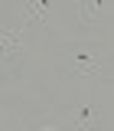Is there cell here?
<instances>
[{
    "instance_id": "obj_1",
    "label": "cell",
    "mask_w": 114,
    "mask_h": 131,
    "mask_svg": "<svg viewBox=\"0 0 114 131\" xmlns=\"http://www.w3.org/2000/svg\"><path fill=\"white\" fill-rule=\"evenodd\" d=\"M72 72L78 79H98V75H104V59L95 56V52H75L72 56Z\"/></svg>"
},
{
    "instance_id": "obj_2",
    "label": "cell",
    "mask_w": 114,
    "mask_h": 131,
    "mask_svg": "<svg viewBox=\"0 0 114 131\" xmlns=\"http://www.w3.org/2000/svg\"><path fill=\"white\" fill-rule=\"evenodd\" d=\"M72 131H98L101 125V115H98L95 105H78V108H72Z\"/></svg>"
},
{
    "instance_id": "obj_3",
    "label": "cell",
    "mask_w": 114,
    "mask_h": 131,
    "mask_svg": "<svg viewBox=\"0 0 114 131\" xmlns=\"http://www.w3.org/2000/svg\"><path fill=\"white\" fill-rule=\"evenodd\" d=\"M20 49H23V26H13V30H0V62L13 59Z\"/></svg>"
},
{
    "instance_id": "obj_4",
    "label": "cell",
    "mask_w": 114,
    "mask_h": 131,
    "mask_svg": "<svg viewBox=\"0 0 114 131\" xmlns=\"http://www.w3.org/2000/svg\"><path fill=\"white\" fill-rule=\"evenodd\" d=\"M104 10H111V0H78V20L81 23H98Z\"/></svg>"
},
{
    "instance_id": "obj_5",
    "label": "cell",
    "mask_w": 114,
    "mask_h": 131,
    "mask_svg": "<svg viewBox=\"0 0 114 131\" xmlns=\"http://www.w3.org/2000/svg\"><path fill=\"white\" fill-rule=\"evenodd\" d=\"M23 13H26V23H39V20H46L49 0H23Z\"/></svg>"
},
{
    "instance_id": "obj_6",
    "label": "cell",
    "mask_w": 114,
    "mask_h": 131,
    "mask_svg": "<svg viewBox=\"0 0 114 131\" xmlns=\"http://www.w3.org/2000/svg\"><path fill=\"white\" fill-rule=\"evenodd\" d=\"M33 131H62V128H59L52 118H39V121L33 125Z\"/></svg>"
},
{
    "instance_id": "obj_7",
    "label": "cell",
    "mask_w": 114,
    "mask_h": 131,
    "mask_svg": "<svg viewBox=\"0 0 114 131\" xmlns=\"http://www.w3.org/2000/svg\"><path fill=\"white\" fill-rule=\"evenodd\" d=\"M0 3H3V0H0Z\"/></svg>"
}]
</instances>
